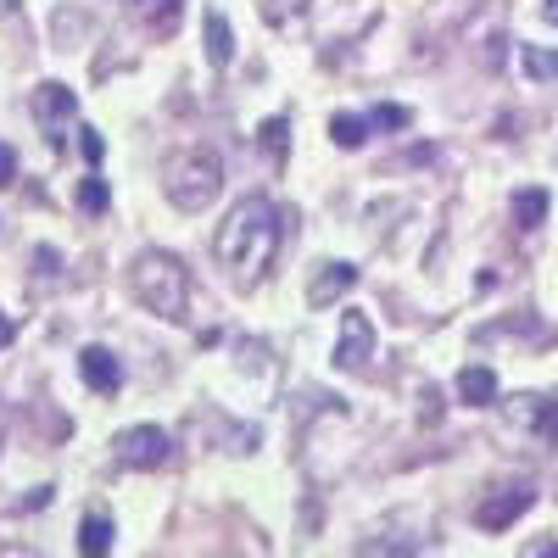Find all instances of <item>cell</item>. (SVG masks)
<instances>
[{"instance_id": "1", "label": "cell", "mask_w": 558, "mask_h": 558, "mask_svg": "<svg viewBox=\"0 0 558 558\" xmlns=\"http://www.w3.org/2000/svg\"><path fill=\"white\" fill-rule=\"evenodd\" d=\"M291 229H296V213H279L268 196H246L235 213L218 223L213 257L241 291H252V286L268 279V268H274V257H279V246H286Z\"/></svg>"}, {"instance_id": "2", "label": "cell", "mask_w": 558, "mask_h": 558, "mask_svg": "<svg viewBox=\"0 0 558 558\" xmlns=\"http://www.w3.org/2000/svg\"><path fill=\"white\" fill-rule=\"evenodd\" d=\"M129 286H134V302L146 313H157L168 324L191 318V268L173 252H140L134 268H129Z\"/></svg>"}, {"instance_id": "3", "label": "cell", "mask_w": 558, "mask_h": 558, "mask_svg": "<svg viewBox=\"0 0 558 558\" xmlns=\"http://www.w3.org/2000/svg\"><path fill=\"white\" fill-rule=\"evenodd\" d=\"M218 191H223V162H218V151H207V146H184V151H173V157L162 162V196H168L179 213H202V207H213Z\"/></svg>"}, {"instance_id": "4", "label": "cell", "mask_w": 558, "mask_h": 558, "mask_svg": "<svg viewBox=\"0 0 558 558\" xmlns=\"http://www.w3.org/2000/svg\"><path fill=\"white\" fill-rule=\"evenodd\" d=\"M502 425L508 436H525V441H542V447H558V397L547 391H520L502 402Z\"/></svg>"}, {"instance_id": "5", "label": "cell", "mask_w": 558, "mask_h": 558, "mask_svg": "<svg viewBox=\"0 0 558 558\" xmlns=\"http://www.w3.org/2000/svg\"><path fill=\"white\" fill-rule=\"evenodd\" d=\"M112 458L123 470H162V463H173V441L157 425H129V430H118Z\"/></svg>"}, {"instance_id": "6", "label": "cell", "mask_w": 558, "mask_h": 558, "mask_svg": "<svg viewBox=\"0 0 558 558\" xmlns=\"http://www.w3.org/2000/svg\"><path fill=\"white\" fill-rule=\"evenodd\" d=\"M375 324H368V313L347 307L341 313V341H336V368H347V375H375Z\"/></svg>"}, {"instance_id": "7", "label": "cell", "mask_w": 558, "mask_h": 558, "mask_svg": "<svg viewBox=\"0 0 558 558\" xmlns=\"http://www.w3.org/2000/svg\"><path fill=\"white\" fill-rule=\"evenodd\" d=\"M531 502H536L531 481H502V486H492V492L475 502V525L497 536V531H508V525H514V520L525 514Z\"/></svg>"}, {"instance_id": "8", "label": "cell", "mask_w": 558, "mask_h": 558, "mask_svg": "<svg viewBox=\"0 0 558 558\" xmlns=\"http://www.w3.org/2000/svg\"><path fill=\"white\" fill-rule=\"evenodd\" d=\"M28 112H34V123L45 129V140H51V146H68V123L78 118V96L68 84H39L34 89V101H28Z\"/></svg>"}, {"instance_id": "9", "label": "cell", "mask_w": 558, "mask_h": 558, "mask_svg": "<svg viewBox=\"0 0 558 558\" xmlns=\"http://www.w3.org/2000/svg\"><path fill=\"white\" fill-rule=\"evenodd\" d=\"M78 375H84V386L96 391V397H112V391L123 386V363H118L107 347H84V352H78Z\"/></svg>"}, {"instance_id": "10", "label": "cell", "mask_w": 558, "mask_h": 558, "mask_svg": "<svg viewBox=\"0 0 558 558\" xmlns=\"http://www.w3.org/2000/svg\"><path fill=\"white\" fill-rule=\"evenodd\" d=\"M352 286H357V268H352V263H324L318 279L307 286V302H313V307H330V302H341Z\"/></svg>"}, {"instance_id": "11", "label": "cell", "mask_w": 558, "mask_h": 558, "mask_svg": "<svg viewBox=\"0 0 558 558\" xmlns=\"http://www.w3.org/2000/svg\"><path fill=\"white\" fill-rule=\"evenodd\" d=\"M129 7H134L140 28L157 34V39H168L179 28V17H184V0H129Z\"/></svg>"}, {"instance_id": "12", "label": "cell", "mask_w": 558, "mask_h": 558, "mask_svg": "<svg viewBox=\"0 0 558 558\" xmlns=\"http://www.w3.org/2000/svg\"><path fill=\"white\" fill-rule=\"evenodd\" d=\"M458 397L470 402V408H492V402H497V375H492L486 363H470V368L458 375Z\"/></svg>"}, {"instance_id": "13", "label": "cell", "mask_w": 558, "mask_h": 558, "mask_svg": "<svg viewBox=\"0 0 558 558\" xmlns=\"http://www.w3.org/2000/svg\"><path fill=\"white\" fill-rule=\"evenodd\" d=\"M207 62H213V68L235 62V34H229L223 12H207Z\"/></svg>"}, {"instance_id": "14", "label": "cell", "mask_w": 558, "mask_h": 558, "mask_svg": "<svg viewBox=\"0 0 558 558\" xmlns=\"http://www.w3.org/2000/svg\"><path fill=\"white\" fill-rule=\"evenodd\" d=\"M352 558H418L413 536H363Z\"/></svg>"}, {"instance_id": "15", "label": "cell", "mask_w": 558, "mask_h": 558, "mask_svg": "<svg viewBox=\"0 0 558 558\" xmlns=\"http://www.w3.org/2000/svg\"><path fill=\"white\" fill-rule=\"evenodd\" d=\"M112 536H118V531H112V520L89 514V520L78 525V553H84V558H107V553H112Z\"/></svg>"}, {"instance_id": "16", "label": "cell", "mask_w": 558, "mask_h": 558, "mask_svg": "<svg viewBox=\"0 0 558 558\" xmlns=\"http://www.w3.org/2000/svg\"><path fill=\"white\" fill-rule=\"evenodd\" d=\"M368 129H375V123H368V118H352V112H336V118H330V140H336L341 151H357L363 140H368Z\"/></svg>"}, {"instance_id": "17", "label": "cell", "mask_w": 558, "mask_h": 558, "mask_svg": "<svg viewBox=\"0 0 558 558\" xmlns=\"http://www.w3.org/2000/svg\"><path fill=\"white\" fill-rule=\"evenodd\" d=\"M542 218H547V191H520L514 196V229H542Z\"/></svg>"}, {"instance_id": "18", "label": "cell", "mask_w": 558, "mask_h": 558, "mask_svg": "<svg viewBox=\"0 0 558 558\" xmlns=\"http://www.w3.org/2000/svg\"><path fill=\"white\" fill-rule=\"evenodd\" d=\"M520 68L547 84V78H558V51H547V45H520Z\"/></svg>"}, {"instance_id": "19", "label": "cell", "mask_w": 558, "mask_h": 558, "mask_svg": "<svg viewBox=\"0 0 558 558\" xmlns=\"http://www.w3.org/2000/svg\"><path fill=\"white\" fill-rule=\"evenodd\" d=\"M286 140H291V118H268L263 123V146H268L274 162H286Z\"/></svg>"}, {"instance_id": "20", "label": "cell", "mask_w": 558, "mask_h": 558, "mask_svg": "<svg viewBox=\"0 0 558 558\" xmlns=\"http://www.w3.org/2000/svg\"><path fill=\"white\" fill-rule=\"evenodd\" d=\"M78 207H84V213H107V207H112L107 179H84V184H78Z\"/></svg>"}, {"instance_id": "21", "label": "cell", "mask_w": 558, "mask_h": 558, "mask_svg": "<svg viewBox=\"0 0 558 558\" xmlns=\"http://www.w3.org/2000/svg\"><path fill=\"white\" fill-rule=\"evenodd\" d=\"M302 7H307V0H263V17H268V23H286V17H296Z\"/></svg>"}, {"instance_id": "22", "label": "cell", "mask_w": 558, "mask_h": 558, "mask_svg": "<svg viewBox=\"0 0 558 558\" xmlns=\"http://www.w3.org/2000/svg\"><path fill=\"white\" fill-rule=\"evenodd\" d=\"M368 123H375V129H408V107H375Z\"/></svg>"}, {"instance_id": "23", "label": "cell", "mask_w": 558, "mask_h": 558, "mask_svg": "<svg viewBox=\"0 0 558 558\" xmlns=\"http://www.w3.org/2000/svg\"><path fill=\"white\" fill-rule=\"evenodd\" d=\"M78 134H84V140H78V146H84V157H89V162H101V157H107V140H101L96 129H78Z\"/></svg>"}, {"instance_id": "24", "label": "cell", "mask_w": 558, "mask_h": 558, "mask_svg": "<svg viewBox=\"0 0 558 558\" xmlns=\"http://www.w3.org/2000/svg\"><path fill=\"white\" fill-rule=\"evenodd\" d=\"M418 418H425V425H436V418H441V391L425 386V397H418Z\"/></svg>"}, {"instance_id": "25", "label": "cell", "mask_w": 558, "mask_h": 558, "mask_svg": "<svg viewBox=\"0 0 558 558\" xmlns=\"http://www.w3.org/2000/svg\"><path fill=\"white\" fill-rule=\"evenodd\" d=\"M520 558H558V536H536V542H525Z\"/></svg>"}, {"instance_id": "26", "label": "cell", "mask_w": 558, "mask_h": 558, "mask_svg": "<svg viewBox=\"0 0 558 558\" xmlns=\"http://www.w3.org/2000/svg\"><path fill=\"white\" fill-rule=\"evenodd\" d=\"M12 179H17V157H12V146H7V140H0V191H7Z\"/></svg>"}, {"instance_id": "27", "label": "cell", "mask_w": 558, "mask_h": 558, "mask_svg": "<svg viewBox=\"0 0 558 558\" xmlns=\"http://www.w3.org/2000/svg\"><path fill=\"white\" fill-rule=\"evenodd\" d=\"M542 17H547V23L558 28V0H542Z\"/></svg>"}, {"instance_id": "28", "label": "cell", "mask_w": 558, "mask_h": 558, "mask_svg": "<svg viewBox=\"0 0 558 558\" xmlns=\"http://www.w3.org/2000/svg\"><path fill=\"white\" fill-rule=\"evenodd\" d=\"M7 341H12V318H7V313H0V347H7Z\"/></svg>"}, {"instance_id": "29", "label": "cell", "mask_w": 558, "mask_h": 558, "mask_svg": "<svg viewBox=\"0 0 558 558\" xmlns=\"http://www.w3.org/2000/svg\"><path fill=\"white\" fill-rule=\"evenodd\" d=\"M0 430H7V425H0Z\"/></svg>"}]
</instances>
